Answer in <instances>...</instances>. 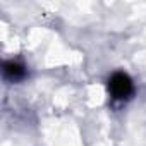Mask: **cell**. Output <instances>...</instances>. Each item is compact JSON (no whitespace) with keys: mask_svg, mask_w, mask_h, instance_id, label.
<instances>
[{"mask_svg":"<svg viewBox=\"0 0 146 146\" xmlns=\"http://www.w3.org/2000/svg\"><path fill=\"white\" fill-rule=\"evenodd\" d=\"M108 91L115 100H127L134 93L132 81L124 72H115V74L108 79Z\"/></svg>","mask_w":146,"mask_h":146,"instance_id":"cell-1","label":"cell"},{"mask_svg":"<svg viewBox=\"0 0 146 146\" xmlns=\"http://www.w3.org/2000/svg\"><path fill=\"white\" fill-rule=\"evenodd\" d=\"M4 76H5V79H9V81H21L24 76H26V69H24V65H21L19 62H14V60H11V62H4Z\"/></svg>","mask_w":146,"mask_h":146,"instance_id":"cell-2","label":"cell"}]
</instances>
